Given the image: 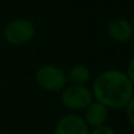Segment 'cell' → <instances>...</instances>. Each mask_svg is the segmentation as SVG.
Segmentation results:
<instances>
[{"label":"cell","instance_id":"277c9868","mask_svg":"<svg viewBox=\"0 0 134 134\" xmlns=\"http://www.w3.org/2000/svg\"><path fill=\"white\" fill-rule=\"evenodd\" d=\"M35 82L45 92H61L67 86L66 72L55 65H44L35 72Z\"/></svg>","mask_w":134,"mask_h":134},{"label":"cell","instance_id":"5b68a950","mask_svg":"<svg viewBox=\"0 0 134 134\" xmlns=\"http://www.w3.org/2000/svg\"><path fill=\"white\" fill-rule=\"evenodd\" d=\"M90 130L82 115L78 113H68L57 121L53 134H90Z\"/></svg>","mask_w":134,"mask_h":134},{"label":"cell","instance_id":"52a82bcc","mask_svg":"<svg viewBox=\"0 0 134 134\" xmlns=\"http://www.w3.org/2000/svg\"><path fill=\"white\" fill-rule=\"evenodd\" d=\"M109 116V109L105 105L93 100L83 111L82 118L90 128L107 124Z\"/></svg>","mask_w":134,"mask_h":134},{"label":"cell","instance_id":"4fadbf2b","mask_svg":"<svg viewBox=\"0 0 134 134\" xmlns=\"http://www.w3.org/2000/svg\"><path fill=\"white\" fill-rule=\"evenodd\" d=\"M131 41H132V44H133V46H134V33H133V37H132V39H131Z\"/></svg>","mask_w":134,"mask_h":134},{"label":"cell","instance_id":"7c38bea8","mask_svg":"<svg viewBox=\"0 0 134 134\" xmlns=\"http://www.w3.org/2000/svg\"><path fill=\"white\" fill-rule=\"evenodd\" d=\"M130 23H131V25H132V27H133V30H134V18H133L132 20L130 21Z\"/></svg>","mask_w":134,"mask_h":134},{"label":"cell","instance_id":"8992f818","mask_svg":"<svg viewBox=\"0 0 134 134\" xmlns=\"http://www.w3.org/2000/svg\"><path fill=\"white\" fill-rule=\"evenodd\" d=\"M107 33L114 41L127 42L132 39L134 30L130 20L119 16V18H114L113 20L109 21L108 26H107Z\"/></svg>","mask_w":134,"mask_h":134},{"label":"cell","instance_id":"30bf717a","mask_svg":"<svg viewBox=\"0 0 134 134\" xmlns=\"http://www.w3.org/2000/svg\"><path fill=\"white\" fill-rule=\"evenodd\" d=\"M125 113H126V119L130 122L131 126L134 127V95L133 98L130 100V102L127 104V106L125 107Z\"/></svg>","mask_w":134,"mask_h":134},{"label":"cell","instance_id":"6da1fadb","mask_svg":"<svg viewBox=\"0 0 134 134\" xmlns=\"http://www.w3.org/2000/svg\"><path fill=\"white\" fill-rule=\"evenodd\" d=\"M93 98L108 109L124 111L134 95V85L120 69H106L93 80Z\"/></svg>","mask_w":134,"mask_h":134},{"label":"cell","instance_id":"5bb4252c","mask_svg":"<svg viewBox=\"0 0 134 134\" xmlns=\"http://www.w3.org/2000/svg\"><path fill=\"white\" fill-rule=\"evenodd\" d=\"M0 68H1V66H0Z\"/></svg>","mask_w":134,"mask_h":134},{"label":"cell","instance_id":"8fae6325","mask_svg":"<svg viewBox=\"0 0 134 134\" xmlns=\"http://www.w3.org/2000/svg\"><path fill=\"white\" fill-rule=\"evenodd\" d=\"M125 73L127 74L128 79L132 81V83L134 85V57L130 60V63H128L127 68H126V72H125Z\"/></svg>","mask_w":134,"mask_h":134},{"label":"cell","instance_id":"9c48e42d","mask_svg":"<svg viewBox=\"0 0 134 134\" xmlns=\"http://www.w3.org/2000/svg\"><path fill=\"white\" fill-rule=\"evenodd\" d=\"M90 134H116V131L108 124H104V125L91 128Z\"/></svg>","mask_w":134,"mask_h":134},{"label":"cell","instance_id":"ba28073f","mask_svg":"<svg viewBox=\"0 0 134 134\" xmlns=\"http://www.w3.org/2000/svg\"><path fill=\"white\" fill-rule=\"evenodd\" d=\"M67 85L86 86L91 80V71L87 66L78 64L68 69L66 73Z\"/></svg>","mask_w":134,"mask_h":134},{"label":"cell","instance_id":"3957f363","mask_svg":"<svg viewBox=\"0 0 134 134\" xmlns=\"http://www.w3.org/2000/svg\"><path fill=\"white\" fill-rule=\"evenodd\" d=\"M61 104L71 113L83 112L86 107L94 100L91 88L87 86L67 85L61 91Z\"/></svg>","mask_w":134,"mask_h":134},{"label":"cell","instance_id":"7a4b0ae2","mask_svg":"<svg viewBox=\"0 0 134 134\" xmlns=\"http://www.w3.org/2000/svg\"><path fill=\"white\" fill-rule=\"evenodd\" d=\"M35 35V26L26 18L11 20L4 28V39L12 46H23L30 42Z\"/></svg>","mask_w":134,"mask_h":134}]
</instances>
